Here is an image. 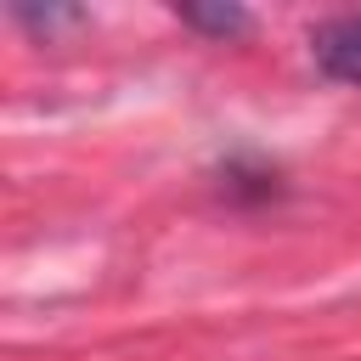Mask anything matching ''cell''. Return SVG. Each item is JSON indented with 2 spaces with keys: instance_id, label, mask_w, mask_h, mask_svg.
I'll return each mask as SVG.
<instances>
[{
  "instance_id": "cell-1",
  "label": "cell",
  "mask_w": 361,
  "mask_h": 361,
  "mask_svg": "<svg viewBox=\"0 0 361 361\" xmlns=\"http://www.w3.org/2000/svg\"><path fill=\"white\" fill-rule=\"evenodd\" d=\"M310 56L327 79L338 85H361V11H344V17H327L316 34H310Z\"/></svg>"
},
{
  "instance_id": "cell-2",
  "label": "cell",
  "mask_w": 361,
  "mask_h": 361,
  "mask_svg": "<svg viewBox=\"0 0 361 361\" xmlns=\"http://www.w3.org/2000/svg\"><path fill=\"white\" fill-rule=\"evenodd\" d=\"M180 23L186 28H197V34H209V39H237V34H248V11H237V6H180Z\"/></svg>"
}]
</instances>
